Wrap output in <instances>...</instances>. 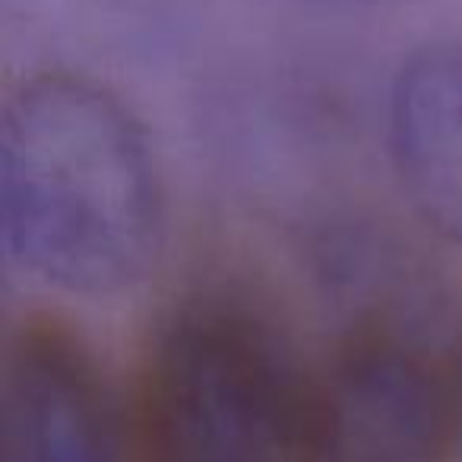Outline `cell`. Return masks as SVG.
Returning a JSON list of instances; mask_svg holds the SVG:
<instances>
[{
  "mask_svg": "<svg viewBox=\"0 0 462 462\" xmlns=\"http://www.w3.org/2000/svg\"><path fill=\"white\" fill-rule=\"evenodd\" d=\"M314 374L231 291L162 317L127 402L134 462H301Z\"/></svg>",
  "mask_w": 462,
  "mask_h": 462,
  "instance_id": "7a4b0ae2",
  "label": "cell"
},
{
  "mask_svg": "<svg viewBox=\"0 0 462 462\" xmlns=\"http://www.w3.org/2000/svg\"><path fill=\"white\" fill-rule=\"evenodd\" d=\"M0 462H134L130 409L83 336L58 317L32 314L7 336Z\"/></svg>",
  "mask_w": 462,
  "mask_h": 462,
  "instance_id": "277c9868",
  "label": "cell"
},
{
  "mask_svg": "<svg viewBox=\"0 0 462 462\" xmlns=\"http://www.w3.org/2000/svg\"><path fill=\"white\" fill-rule=\"evenodd\" d=\"M459 365L390 317L314 371L301 462H456Z\"/></svg>",
  "mask_w": 462,
  "mask_h": 462,
  "instance_id": "3957f363",
  "label": "cell"
},
{
  "mask_svg": "<svg viewBox=\"0 0 462 462\" xmlns=\"http://www.w3.org/2000/svg\"><path fill=\"white\" fill-rule=\"evenodd\" d=\"M399 187L437 238L462 247V42H434L399 64L386 98Z\"/></svg>",
  "mask_w": 462,
  "mask_h": 462,
  "instance_id": "5b68a950",
  "label": "cell"
},
{
  "mask_svg": "<svg viewBox=\"0 0 462 462\" xmlns=\"http://www.w3.org/2000/svg\"><path fill=\"white\" fill-rule=\"evenodd\" d=\"M456 462H462V365H459V440H456Z\"/></svg>",
  "mask_w": 462,
  "mask_h": 462,
  "instance_id": "8992f818",
  "label": "cell"
},
{
  "mask_svg": "<svg viewBox=\"0 0 462 462\" xmlns=\"http://www.w3.org/2000/svg\"><path fill=\"white\" fill-rule=\"evenodd\" d=\"M165 178L149 130L83 73L29 77L0 124V231L7 257L64 295L136 285L162 254Z\"/></svg>",
  "mask_w": 462,
  "mask_h": 462,
  "instance_id": "6da1fadb",
  "label": "cell"
},
{
  "mask_svg": "<svg viewBox=\"0 0 462 462\" xmlns=\"http://www.w3.org/2000/svg\"><path fill=\"white\" fill-rule=\"evenodd\" d=\"M308 4H323V7H352V4H361V0H308Z\"/></svg>",
  "mask_w": 462,
  "mask_h": 462,
  "instance_id": "52a82bcc",
  "label": "cell"
}]
</instances>
